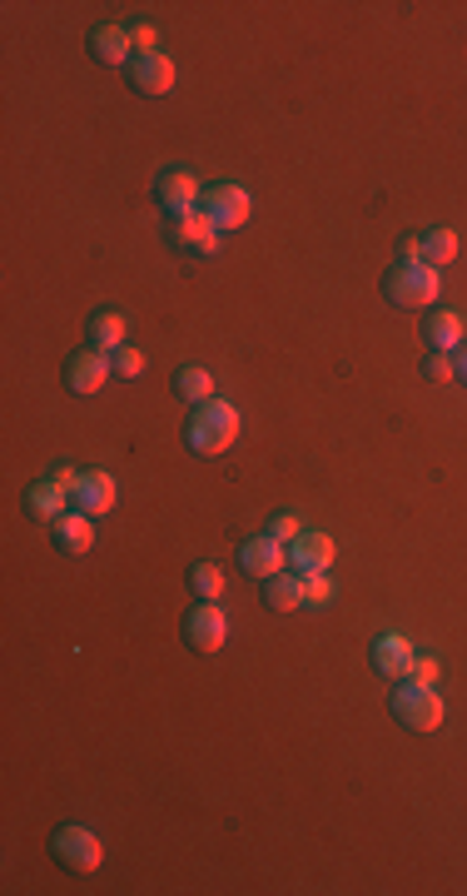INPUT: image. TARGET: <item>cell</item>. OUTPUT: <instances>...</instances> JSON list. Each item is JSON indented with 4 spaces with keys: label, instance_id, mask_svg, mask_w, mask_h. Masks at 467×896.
Masks as SVG:
<instances>
[{
    "label": "cell",
    "instance_id": "cell-1",
    "mask_svg": "<svg viewBox=\"0 0 467 896\" xmlns=\"http://www.w3.org/2000/svg\"><path fill=\"white\" fill-rule=\"evenodd\" d=\"M238 408L229 398H209V404H194V414L184 418V444L194 448L199 458H219L238 444Z\"/></svg>",
    "mask_w": 467,
    "mask_h": 896
},
{
    "label": "cell",
    "instance_id": "cell-2",
    "mask_svg": "<svg viewBox=\"0 0 467 896\" xmlns=\"http://www.w3.org/2000/svg\"><path fill=\"white\" fill-rule=\"evenodd\" d=\"M383 294H388V304H397V309H427L437 294H443V279H437V269L423 264V259H397V264H388V274H383Z\"/></svg>",
    "mask_w": 467,
    "mask_h": 896
},
{
    "label": "cell",
    "instance_id": "cell-3",
    "mask_svg": "<svg viewBox=\"0 0 467 896\" xmlns=\"http://www.w3.org/2000/svg\"><path fill=\"white\" fill-rule=\"evenodd\" d=\"M388 702H393V717L407 727V732H437V727H443V717H447L437 687L413 683V677H403V687H393V697H388Z\"/></svg>",
    "mask_w": 467,
    "mask_h": 896
},
{
    "label": "cell",
    "instance_id": "cell-4",
    "mask_svg": "<svg viewBox=\"0 0 467 896\" xmlns=\"http://www.w3.org/2000/svg\"><path fill=\"white\" fill-rule=\"evenodd\" d=\"M199 209L209 215V225H214L219 235H234V229L248 225V215H254V199H248L244 185L214 179V185H204V199H199Z\"/></svg>",
    "mask_w": 467,
    "mask_h": 896
},
{
    "label": "cell",
    "instance_id": "cell-5",
    "mask_svg": "<svg viewBox=\"0 0 467 896\" xmlns=\"http://www.w3.org/2000/svg\"><path fill=\"white\" fill-rule=\"evenodd\" d=\"M50 852H55V862L65 866V872H95V866L105 862V846H99V836L89 832V826H79V822L55 826V836H50Z\"/></svg>",
    "mask_w": 467,
    "mask_h": 896
},
{
    "label": "cell",
    "instance_id": "cell-6",
    "mask_svg": "<svg viewBox=\"0 0 467 896\" xmlns=\"http://www.w3.org/2000/svg\"><path fill=\"white\" fill-rule=\"evenodd\" d=\"M164 239H169V249H174V254H194V259L219 254V229L209 225V215H204V209H194V215H179V219H169Z\"/></svg>",
    "mask_w": 467,
    "mask_h": 896
},
{
    "label": "cell",
    "instance_id": "cell-7",
    "mask_svg": "<svg viewBox=\"0 0 467 896\" xmlns=\"http://www.w3.org/2000/svg\"><path fill=\"white\" fill-rule=\"evenodd\" d=\"M184 643L194 647V653H219V647L229 643V613L219 603H199L184 613Z\"/></svg>",
    "mask_w": 467,
    "mask_h": 896
},
{
    "label": "cell",
    "instance_id": "cell-8",
    "mask_svg": "<svg viewBox=\"0 0 467 896\" xmlns=\"http://www.w3.org/2000/svg\"><path fill=\"white\" fill-rule=\"evenodd\" d=\"M155 199H159V209H164L169 219H179V215H194L199 209V199H204V185L194 179V169H164V175L155 179Z\"/></svg>",
    "mask_w": 467,
    "mask_h": 896
},
{
    "label": "cell",
    "instance_id": "cell-9",
    "mask_svg": "<svg viewBox=\"0 0 467 896\" xmlns=\"http://www.w3.org/2000/svg\"><path fill=\"white\" fill-rule=\"evenodd\" d=\"M109 354H99V348H79V354H70L65 358V388L70 394H79V398H89V394H99V388L109 384Z\"/></svg>",
    "mask_w": 467,
    "mask_h": 896
},
{
    "label": "cell",
    "instance_id": "cell-10",
    "mask_svg": "<svg viewBox=\"0 0 467 896\" xmlns=\"http://www.w3.org/2000/svg\"><path fill=\"white\" fill-rule=\"evenodd\" d=\"M125 75H129V90H135V95H169V90H174V60H169L164 50H149V55L129 60Z\"/></svg>",
    "mask_w": 467,
    "mask_h": 896
},
{
    "label": "cell",
    "instance_id": "cell-11",
    "mask_svg": "<svg viewBox=\"0 0 467 896\" xmlns=\"http://www.w3.org/2000/svg\"><path fill=\"white\" fill-rule=\"evenodd\" d=\"M288 567H294L298 577L328 573V567H333V538L318 533V528H304V533L288 543Z\"/></svg>",
    "mask_w": 467,
    "mask_h": 896
},
{
    "label": "cell",
    "instance_id": "cell-12",
    "mask_svg": "<svg viewBox=\"0 0 467 896\" xmlns=\"http://www.w3.org/2000/svg\"><path fill=\"white\" fill-rule=\"evenodd\" d=\"M238 567L264 583V577H274V573H284L288 567V548L278 543L274 533H258V538H248V543L238 548Z\"/></svg>",
    "mask_w": 467,
    "mask_h": 896
},
{
    "label": "cell",
    "instance_id": "cell-13",
    "mask_svg": "<svg viewBox=\"0 0 467 896\" xmlns=\"http://www.w3.org/2000/svg\"><path fill=\"white\" fill-rule=\"evenodd\" d=\"M115 498H119V488H115V478H109L105 468H89V473H79V483L70 488V508H79V513H89V518L109 513V508H115Z\"/></svg>",
    "mask_w": 467,
    "mask_h": 896
},
{
    "label": "cell",
    "instance_id": "cell-14",
    "mask_svg": "<svg viewBox=\"0 0 467 896\" xmlns=\"http://www.w3.org/2000/svg\"><path fill=\"white\" fill-rule=\"evenodd\" d=\"M50 538H55L60 553L79 558V553H89V548H95V518L79 513V508H65V513L50 523Z\"/></svg>",
    "mask_w": 467,
    "mask_h": 896
},
{
    "label": "cell",
    "instance_id": "cell-15",
    "mask_svg": "<svg viewBox=\"0 0 467 896\" xmlns=\"http://www.w3.org/2000/svg\"><path fill=\"white\" fill-rule=\"evenodd\" d=\"M423 344L433 348V354H457V348L467 344V329H463V314H453V309H433L423 324Z\"/></svg>",
    "mask_w": 467,
    "mask_h": 896
},
{
    "label": "cell",
    "instance_id": "cell-16",
    "mask_svg": "<svg viewBox=\"0 0 467 896\" xmlns=\"http://www.w3.org/2000/svg\"><path fill=\"white\" fill-rule=\"evenodd\" d=\"M413 643H407L403 633H383V637H373V667L383 677H393V683H403L407 677V667H413Z\"/></svg>",
    "mask_w": 467,
    "mask_h": 896
},
{
    "label": "cell",
    "instance_id": "cell-17",
    "mask_svg": "<svg viewBox=\"0 0 467 896\" xmlns=\"http://www.w3.org/2000/svg\"><path fill=\"white\" fill-rule=\"evenodd\" d=\"M89 55L99 65H129L135 60V40H129L125 25H95L89 30Z\"/></svg>",
    "mask_w": 467,
    "mask_h": 896
},
{
    "label": "cell",
    "instance_id": "cell-18",
    "mask_svg": "<svg viewBox=\"0 0 467 896\" xmlns=\"http://www.w3.org/2000/svg\"><path fill=\"white\" fill-rule=\"evenodd\" d=\"M65 508H70V488H60L55 478H35V483L25 488V513L40 518V523H55Z\"/></svg>",
    "mask_w": 467,
    "mask_h": 896
},
{
    "label": "cell",
    "instance_id": "cell-19",
    "mask_svg": "<svg viewBox=\"0 0 467 896\" xmlns=\"http://www.w3.org/2000/svg\"><path fill=\"white\" fill-rule=\"evenodd\" d=\"M129 334V319L119 314V309H99L95 319H89V348H99V354H115L119 344H125Z\"/></svg>",
    "mask_w": 467,
    "mask_h": 896
},
{
    "label": "cell",
    "instance_id": "cell-20",
    "mask_svg": "<svg viewBox=\"0 0 467 896\" xmlns=\"http://www.w3.org/2000/svg\"><path fill=\"white\" fill-rule=\"evenodd\" d=\"M264 603L274 607V613H298V607H304V577L298 573L264 577Z\"/></svg>",
    "mask_w": 467,
    "mask_h": 896
},
{
    "label": "cell",
    "instance_id": "cell-21",
    "mask_svg": "<svg viewBox=\"0 0 467 896\" xmlns=\"http://www.w3.org/2000/svg\"><path fill=\"white\" fill-rule=\"evenodd\" d=\"M417 244H423V249H417V259H423V264H433V269H443V264H453V259H457V235H453V229H443V225L423 229V235H417Z\"/></svg>",
    "mask_w": 467,
    "mask_h": 896
},
{
    "label": "cell",
    "instance_id": "cell-22",
    "mask_svg": "<svg viewBox=\"0 0 467 896\" xmlns=\"http://www.w3.org/2000/svg\"><path fill=\"white\" fill-rule=\"evenodd\" d=\"M174 394L184 398L189 408H194V404H209V398H214V378H209V368L184 364V368H174Z\"/></svg>",
    "mask_w": 467,
    "mask_h": 896
},
{
    "label": "cell",
    "instance_id": "cell-23",
    "mask_svg": "<svg viewBox=\"0 0 467 896\" xmlns=\"http://www.w3.org/2000/svg\"><path fill=\"white\" fill-rule=\"evenodd\" d=\"M189 593H194L199 603H219V593H224V567L219 563H194L189 567Z\"/></svg>",
    "mask_w": 467,
    "mask_h": 896
},
{
    "label": "cell",
    "instance_id": "cell-24",
    "mask_svg": "<svg viewBox=\"0 0 467 896\" xmlns=\"http://www.w3.org/2000/svg\"><path fill=\"white\" fill-rule=\"evenodd\" d=\"M109 368H115V378H139L145 374V354L129 348V344H119L115 354H109Z\"/></svg>",
    "mask_w": 467,
    "mask_h": 896
},
{
    "label": "cell",
    "instance_id": "cell-25",
    "mask_svg": "<svg viewBox=\"0 0 467 896\" xmlns=\"http://www.w3.org/2000/svg\"><path fill=\"white\" fill-rule=\"evenodd\" d=\"M423 378H433V384H447V378H457L453 354H433V348H427V354H423Z\"/></svg>",
    "mask_w": 467,
    "mask_h": 896
},
{
    "label": "cell",
    "instance_id": "cell-26",
    "mask_svg": "<svg viewBox=\"0 0 467 896\" xmlns=\"http://www.w3.org/2000/svg\"><path fill=\"white\" fill-rule=\"evenodd\" d=\"M328 603H333V583H328V573L304 577V607H328Z\"/></svg>",
    "mask_w": 467,
    "mask_h": 896
},
{
    "label": "cell",
    "instance_id": "cell-27",
    "mask_svg": "<svg viewBox=\"0 0 467 896\" xmlns=\"http://www.w3.org/2000/svg\"><path fill=\"white\" fill-rule=\"evenodd\" d=\"M268 533H274V538H278V543H284V548H288V543H294V538H298V533H304V523H298V518H294V513H278V518H274V523H268Z\"/></svg>",
    "mask_w": 467,
    "mask_h": 896
},
{
    "label": "cell",
    "instance_id": "cell-28",
    "mask_svg": "<svg viewBox=\"0 0 467 896\" xmlns=\"http://www.w3.org/2000/svg\"><path fill=\"white\" fill-rule=\"evenodd\" d=\"M129 40H135V55H149L159 45V30L155 25H129Z\"/></svg>",
    "mask_w": 467,
    "mask_h": 896
},
{
    "label": "cell",
    "instance_id": "cell-29",
    "mask_svg": "<svg viewBox=\"0 0 467 896\" xmlns=\"http://www.w3.org/2000/svg\"><path fill=\"white\" fill-rule=\"evenodd\" d=\"M407 677H413V683H427V687H433V683H437V657H413Z\"/></svg>",
    "mask_w": 467,
    "mask_h": 896
},
{
    "label": "cell",
    "instance_id": "cell-30",
    "mask_svg": "<svg viewBox=\"0 0 467 896\" xmlns=\"http://www.w3.org/2000/svg\"><path fill=\"white\" fill-rule=\"evenodd\" d=\"M50 478H55L60 488H75V483H79V468H70V463H55V468H50Z\"/></svg>",
    "mask_w": 467,
    "mask_h": 896
},
{
    "label": "cell",
    "instance_id": "cell-31",
    "mask_svg": "<svg viewBox=\"0 0 467 896\" xmlns=\"http://www.w3.org/2000/svg\"><path fill=\"white\" fill-rule=\"evenodd\" d=\"M417 249H423V244H417V235H403V239H397V259H417Z\"/></svg>",
    "mask_w": 467,
    "mask_h": 896
},
{
    "label": "cell",
    "instance_id": "cell-32",
    "mask_svg": "<svg viewBox=\"0 0 467 896\" xmlns=\"http://www.w3.org/2000/svg\"><path fill=\"white\" fill-rule=\"evenodd\" d=\"M453 364H457V378H463V384H467V344L453 354Z\"/></svg>",
    "mask_w": 467,
    "mask_h": 896
}]
</instances>
